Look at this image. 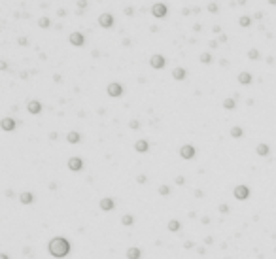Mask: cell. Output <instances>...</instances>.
Wrapping results in <instances>:
<instances>
[{"label":"cell","instance_id":"cell-1","mask_svg":"<svg viewBox=\"0 0 276 259\" xmlns=\"http://www.w3.org/2000/svg\"><path fill=\"white\" fill-rule=\"evenodd\" d=\"M70 250H72V246H70L68 238H65V236H55V238H51L47 242V251H49V255H53L55 259L66 257L70 254Z\"/></svg>","mask_w":276,"mask_h":259},{"label":"cell","instance_id":"cell-2","mask_svg":"<svg viewBox=\"0 0 276 259\" xmlns=\"http://www.w3.org/2000/svg\"><path fill=\"white\" fill-rule=\"evenodd\" d=\"M233 195H235L236 201H248V199H250V187L244 185V184H240V185H236L235 189H233Z\"/></svg>","mask_w":276,"mask_h":259},{"label":"cell","instance_id":"cell-3","mask_svg":"<svg viewBox=\"0 0 276 259\" xmlns=\"http://www.w3.org/2000/svg\"><path fill=\"white\" fill-rule=\"evenodd\" d=\"M106 93H108V96H112V99H117V96H121L125 93V89L121 83H117V81H112L108 87H106Z\"/></svg>","mask_w":276,"mask_h":259},{"label":"cell","instance_id":"cell-4","mask_svg":"<svg viewBox=\"0 0 276 259\" xmlns=\"http://www.w3.org/2000/svg\"><path fill=\"white\" fill-rule=\"evenodd\" d=\"M167 13H168V8H167V4H163V2H155L151 6V15L155 19H163V17H167Z\"/></svg>","mask_w":276,"mask_h":259},{"label":"cell","instance_id":"cell-5","mask_svg":"<svg viewBox=\"0 0 276 259\" xmlns=\"http://www.w3.org/2000/svg\"><path fill=\"white\" fill-rule=\"evenodd\" d=\"M197 155V148L193 144H183L182 148H180V157L182 159H186V161H191Z\"/></svg>","mask_w":276,"mask_h":259},{"label":"cell","instance_id":"cell-6","mask_svg":"<svg viewBox=\"0 0 276 259\" xmlns=\"http://www.w3.org/2000/svg\"><path fill=\"white\" fill-rule=\"evenodd\" d=\"M150 65H151V68H155V70H161V68L167 66V59L163 57L161 53H155V55H151V57H150Z\"/></svg>","mask_w":276,"mask_h":259},{"label":"cell","instance_id":"cell-7","mask_svg":"<svg viewBox=\"0 0 276 259\" xmlns=\"http://www.w3.org/2000/svg\"><path fill=\"white\" fill-rule=\"evenodd\" d=\"M66 165H68V170H72V172H81L83 170V159L81 157H70Z\"/></svg>","mask_w":276,"mask_h":259},{"label":"cell","instance_id":"cell-8","mask_svg":"<svg viewBox=\"0 0 276 259\" xmlns=\"http://www.w3.org/2000/svg\"><path fill=\"white\" fill-rule=\"evenodd\" d=\"M98 25H100L102 29H112V27H114V15H112V13H100V15H98Z\"/></svg>","mask_w":276,"mask_h":259},{"label":"cell","instance_id":"cell-9","mask_svg":"<svg viewBox=\"0 0 276 259\" xmlns=\"http://www.w3.org/2000/svg\"><path fill=\"white\" fill-rule=\"evenodd\" d=\"M68 40H70V44L76 46V47H81L83 44H85V36H83L81 32H72L68 36Z\"/></svg>","mask_w":276,"mask_h":259},{"label":"cell","instance_id":"cell-10","mask_svg":"<svg viewBox=\"0 0 276 259\" xmlns=\"http://www.w3.org/2000/svg\"><path fill=\"white\" fill-rule=\"evenodd\" d=\"M27 110H29L30 115H38L42 112V102L40 100H29L27 102Z\"/></svg>","mask_w":276,"mask_h":259},{"label":"cell","instance_id":"cell-11","mask_svg":"<svg viewBox=\"0 0 276 259\" xmlns=\"http://www.w3.org/2000/svg\"><path fill=\"white\" fill-rule=\"evenodd\" d=\"M0 127H2V131H6V132H11V131H15L17 123H15V119H11V117H4V119L0 121Z\"/></svg>","mask_w":276,"mask_h":259},{"label":"cell","instance_id":"cell-12","mask_svg":"<svg viewBox=\"0 0 276 259\" xmlns=\"http://www.w3.org/2000/svg\"><path fill=\"white\" fill-rule=\"evenodd\" d=\"M98 206H100V210H104V212H110V210L116 208V201L110 199V197H104V199H100Z\"/></svg>","mask_w":276,"mask_h":259},{"label":"cell","instance_id":"cell-13","mask_svg":"<svg viewBox=\"0 0 276 259\" xmlns=\"http://www.w3.org/2000/svg\"><path fill=\"white\" fill-rule=\"evenodd\" d=\"M127 259H142V250H140L138 246H131L127 248Z\"/></svg>","mask_w":276,"mask_h":259},{"label":"cell","instance_id":"cell-14","mask_svg":"<svg viewBox=\"0 0 276 259\" xmlns=\"http://www.w3.org/2000/svg\"><path fill=\"white\" fill-rule=\"evenodd\" d=\"M172 78H174L176 81H183V80L187 78V70L182 68V66H176V68L172 70Z\"/></svg>","mask_w":276,"mask_h":259},{"label":"cell","instance_id":"cell-15","mask_svg":"<svg viewBox=\"0 0 276 259\" xmlns=\"http://www.w3.org/2000/svg\"><path fill=\"white\" fill-rule=\"evenodd\" d=\"M134 150H136L138 153H146L148 150H150V142H148V140H136V142H134Z\"/></svg>","mask_w":276,"mask_h":259},{"label":"cell","instance_id":"cell-16","mask_svg":"<svg viewBox=\"0 0 276 259\" xmlns=\"http://www.w3.org/2000/svg\"><path fill=\"white\" fill-rule=\"evenodd\" d=\"M66 142L68 144H80L81 142V134H80V132H78V131H70L68 132V134H66Z\"/></svg>","mask_w":276,"mask_h":259},{"label":"cell","instance_id":"cell-17","mask_svg":"<svg viewBox=\"0 0 276 259\" xmlns=\"http://www.w3.org/2000/svg\"><path fill=\"white\" fill-rule=\"evenodd\" d=\"M19 202H21V204H32V202H34V193L23 191V193L19 195Z\"/></svg>","mask_w":276,"mask_h":259},{"label":"cell","instance_id":"cell-18","mask_svg":"<svg viewBox=\"0 0 276 259\" xmlns=\"http://www.w3.org/2000/svg\"><path fill=\"white\" fill-rule=\"evenodd\" d=\"M236 80H238L240 85H250L253 78H252V74H250V72H240V74L236 76Z\"/></svg>","mask_w":276,"mask_h":259},{"label":"cell","instance_id":"cell-19","mask_svg":"<svg viewBox=\"0 0 276 259\" xmlns=\"http://www.w3.org/2000/svg\"><path fill=\"white\" fill-rule=\"evenodd\" d=\"M255 153H257L259 157H267L268 153H271V148H268V144L261 142V144H257V148H255Z\"/></svg>","mask_w":276,"mask_h":259},{"label":"cell","instance_id":"cell-20","mask_svg":"<svg viewBox=\"0 0 276 259\" xmlns=\"http://www.w3.org/2000/svg\"><path fill=\"white\" fill-rule=\"evenodd\" d=\"M167 229L170 231V233H178V231L182 229V223H180L178 220H170V221L167 223Z\"/></svg>","mask_w":276,"mask_h":259},{"label":"cell","instance_id":"cell-21","mask_svg":"<svg viewBox=\"0 0 276 259\" xmlns=\"http://www.w3.org/2000/svg\"><path fill=\"white\" fill-rule=\"evenodd\" d=\"M229 132H231V136H233V138H242V136H244V129H242V127H238V125L231 127Z\"/></svg>","mask_w":276,"mask_h":259},{"label":"cell","instance_id":"cell-22","mask_svg":"<svg viewBox=\"0 0 276 259\" xmlns=\"http://www.w3.org/2000/svg\"><path fill=\"white\" fill-rule=\"evenodd\" d=\"M134 223V216L132 214H125V216H121V225L123 227H131Z\"/></svg>","mask_w":276,"mask_h":259},{"label":"cell","instance_id":"cell-23","mask_svg":"<svg viewBox=\"0 0 276 259\" xmlns=\"http://www.w3.org/2000/svg\"><path fill=\"white\" fill-rule=\"evenodd\" d=\"M248 59H250V61H259V59H261V53H259V49L252 47V49L248 51Z\"/></svg>","mask_w":276,"mask_h":259},{"label":"cell","instance_id":"cell-24","mask_svg":"<svg viewBox=\"0 0 276 259\" xmlns=\"http://www.w3.org/2000/svg\"><path fill=\"white\" fill-rule=\"evenodd\" d=\"M238 25L242 27V29H248V27L252 25V17H248V15H242V17L238 19Z\"/></svg>","mask_w":276,"mask_h":259},{"label":"cell","instance_id":"cell-25","mask_svg":"<svg viewBox=\"0 0 276 259\" xmlns=\"http://www.w3.org/2000/svg\"><path fill=\"white\" fill-rule=\"evenodd\" d=\"M223 108L225 110H235L236 108V100L235 99H225L223 100Z\"/></svg>","mask_w":276,"mask_h":259},{"label":"cell","instance_id":"cell-26","mask_svg":"<svg viewBox=\"0 0 276 259\" xmlns=\"http://www.w3.org/2000/svg\"><path fill=\"white\" fill-rule=\"evenodd\" d=\"M38 27H40V29H49V27H51V21H49V17H40V19H38Z\"/></svg>","mask_w":276,"mask_h":259},{"label":"cell","instance_id":"cell-27","mask_svg":"<svg viewBox=\"0 0 276 259\" xmlns=\"http://www.w3.org/2000/svg\"><path fill=\"white\" fill-rule=\"evenodd\" d=\"M159 195L161 197H168V195H170V185H167V184L159 185Z\"/></svg>","mask_w":276,"mask_h":259},{"label":"cell","instance_id":"cell-28","mask_svg":"<svg viewBox=\"0 0 276 259\" xmlns=\"http://www.w3.org/2000/svg\"><path fill=\"white\" fill-rule=\"evenodd\" d=\"M201 62H202V65H210V62H212V55L208 51L201 53Z\"/></svg>","mask_w":276,"mask_h":259},{"label":"cell","instance_id":"cell-29","mask_svg":"<svg viewBox=\"0 0 276 259\" xmlns=\"http://www.w3.org/2000/svg\"><path fill=\"white\" fill-rule=\"evenodd\" d=\"M206 10H208L210 13H217V11H219V6H217L216 2H210V4L206 6Z\"/></svg>","mask_w":276,"mask_h":259},{"label":"cell","instance_id":"cell-30","mask_svg":"<svg viewBox=\"0 0 276 259\" xmlns=\"http://www.w3.org/2000/svg\"><path fill=\"white\" fill-rule=\"evenodd\" d=\"M129 129L138 131V129H140V121H138V119H131V121H129Z\"/></svg>","mask_w":276,"mask_h":259},{"label":"cell","instance_id":"cell-31","mask_svg":"<svg viewBox=\"0 0 276 259\" xmlns=\"http://www.w3.org/2000/svg\"><path fill=\"white\" fill-rule=\"evenodd\" d=\"M217 210H219V214H229V204H225V202H223V204H219L217 206Z\"/></svg>","mask_w":276,"mask_h":259},{"label":"cell","instance_id":"cell-32","mask_svg":"<svg viewBox=\"0 0 276 259\" xmlns=\"http://www.w3.org/2000/svg\"><path fill=\"white\" fill-rule=\"evenodd\" d=\"M17 44L19 46H29V38H27V36H19L17 38Z\"/></svg>","mask_w":276,"mask_h":259},{"label":"cell","instance_id":"cell-33","mask_svg":"<svg viewBox=\"0 0 276 259\" xmlns=\"http://www.w3.org/2000/svg\"><path fill=\"white\" fill-rule=\"evenodd\" d=\"M123 11H125V15H127V17H132V15H134V8H132V6H127Z\"/></svg>","mask_w":276,"mask_h":259},{"label":"cell","instance_id":"cell-34","mask_svg":"<svg viewBox=\"0 0 276 259\" xmlns=\"http://www.w3.org/2000/svg\"><path fill=\"white\" fill-rule=\"evenodd\" d=\"M174 182H176V185H183V184H186V178H183V176H176Z\"/></svg>","mask_w":276,"mask_h":259},{"label":"cell","instance_id":"cell-35","mask_svg":"<svg viewBox=\"0 0 276 259\" xmlns=\"http://www.w3.org/2000/svg\"><path fill=\"white\" fill-rule=\"evenodd\" d=\"M217 46H219V42H217V40H210V42H208V47H210V49H216Z\"/></svg>","mask_w":276,"mask_h":259},{"label":"cell","instance_id":"cell-36","mask_svg":"<svg viewBox=\"0 0 276 259\" xmlns=\"http://www.w3.org/2000/svg\"><path fill=\"white\" fill-rule=\"evenodd\" d=\"M78 8H80V10H85L87 8V0H78Z\"/></svg>","mask_w":276,"mask_h":259},{"label":"cell","instance_id":"cell-37","mask_svg":"<svg viewBox=\"0 0 276 259\" xmlns=\"http://www.w3.org/2000/svg\"><path fill=\"white\" fill-rule=\"evenodd\" d=\"M146 174H138V176H136V182H138V184H146Z\"/></svg>","mask_w":276,"mask_h":259},{"label":"cell","instance_id":"cell-38","mask_svg":"<svg viewBox=\"0 0 276 259\" xmlns=\"http://www.w3.org/2000/svg\"><path fill=\"white\" fill-rule=\"evenodd\" d=\"M183 248H186V250H191V248H193V242H191V240H186V242H183Z\"/></svg>","mask_w":276,"mask_h":259},{"label":"cell","instance_id":"cell-39","mask_svg":"<svg viewBox=\"0 0 276 259\" xmlns=\"http://www.w3.org/2000/svg\"><path fill=\"white\" fill-rule=\"evenodd\" d=\"M217 42H221V44H225V42H227V34H219Z\"/></svg>","mask_w":276,"mask_h":259},{"label":"cell","instance_id":"cell-40","mask_svg":"<svg viewBox=\"0 0 276 259\" xmlns=\"http://www.w3.org/2000/svg\"><path fill=\"white\" fill-rule=\"evenodd\" d=\"M212 32L219 34V32H221V27H219V25H214V27H212Z\"/></svg>","mask_w":276,"mask_h":259},{"label":"cell","instance_id":"cell-41","mask_svg":"<svg viewBox=\"0 0 276 259\" xmlns=\"http://www.w3.org/2000/svg\"><path fill=\"white\" fill-rule=\"evenodd\" d=\"M204 244H206V246H210V244H214V238H212V236H206V238H204Z\"/></svg>","mask_w":276,"mask_h":259},{"label":"cell","instance_id":"cell-42","mask_svg":"<svg viewBox=\"0 0 276 259\" xmlns=\"http://www.w3.org/2000/svg\"><path fill=\"white\" fill-rule=\"evenodd\" d=\"M201 223H204V225H208V223H210V218H208V216H202V218H201Z\"/></svg>","mask_w":276,"mask_h":259},{"label":"cell","instance_id":"cell-43","mask_svg":"<svg viewBox=\"0 0 276 259\" xmlns=\"http://www.w3.org/2000/svg\"><path fill=\"white\" fill-rule=\"evenodd\" d=\"M0 70H8V62L6 61H0Z\"/></svg>","mask_w":276,"mask_h":259},{"label":"cell","instance_id":"cell-44","mask_svg":"<svg viewBox=\"0 0 276 259\" xmlns=\"http://www.w3.org/2000/svg\"><path fill=\"white\" fill-rule=\"evenodd\" d=\"M195 197H197V199H202V197H204V193H202L201 189H197V191H195Z\"/></svg>","mask_w":276,"mask_h":259},{"label":"cell","instance_id":"cell-45","mask_svg":"<svg viewBox=\"0 0 276 259\" xmlns=\"http://www.w3.org/2000/svg\"><path fill=\"white\" fill-rule=\"evenodd\" d=\"M57 15H59V17H65V15H66V10H62V8L57 10Z\"/></svg>","mask_w":276,"mask_h":259},{"label":"cell","instance_id":"cell-46","mask_svg":"<svg viewBox=\"0 0 276 259\" xmlns=\"http://www.w3.org/2000/svg\"><path fill=\"white\" fill-rule=\"evenodd\" d=\"M53 80H55V81H57V83H61V81H62V78H61V76H59V74H55V76H53Z\"/></svg>","mask_w":276,"mask_h":259},{"label":"cell","instance_id":"cell-47","mask_svg":"<svg viewBox=\"0 0 276 259\" xmlns=\"http://www.w3.org/2000/svg\"><path fill=\"white\" fill-rule=\"evenodd\" d=\"M49 140H57V132H49Z\"/></svg>","mask_w":276,"mask_h":259},{"label":"cell","instance_id":"cell-48","mask_svg":"<svg viewBox=\"0 0 276 259\" xmlns=\"http://www.w3.org/2000/svg\"><path fill=\"white\" fill-rule=\"evenodd\" d=\"M49 189L55 191V189H57V184H55V182H51V184H49Z\"/></svg>","mask_w":276,"mask_h":259},{"label":"cell","instance_id":"cell-49","mask_svg":"<svg viewBox=\"0 0 276 259\" xmlns=\"http://www.w3.org/2000/svg\"><path fill=\"white\" fill-rule=\"evenodd\" d=\"M253 17H255V19H263V13H261V11H255V15H253Z\"/></svg>","mask_w":276,"mask_h":259},{"label":"cell","instance_id":"cell-50","mask_svg":"<svg viewBox=\"0 0 276 259\" xmlns=\"http://www.w3.org/2000/svg\"><path fill=\"white\" fill-rule=\"evenodd\" d=\"M182 13H183V15H189V13H191V10H189V8H183V10H182Z\"/></svg>","mask_w":276,"mask_h":259},{"label":"cell","instance_id":"cell-51","mask_svg":"<svg viewBox=\"0 0 276 259\" xmlns=\"http://www.w3.org/2000/svg\"><path fill=\"white\" fill-rule=\"evenodd\" d=\"M197 251H199V254H201V255H204V251H206V250H204V248L201 246V248H197Z\"/></svg>","mask_w":276,"mask_h":259},{"label":"cell","instance_id":"cell-52","mask_svg":"<svg viewBox=\"0 0 276 259\" xmlns=\"http://www.w3.org/2000/svg\"><path fill=\"white\" fill-rule=\"evenodd\" d=\"M0 259H10V255L8 254H0Z\"/></svg>","mask_w":276,"mask_h":259},{"label":"cell","instance_id":"cell-53","mask_svg":"<svg viewBox=\"0 0 276 259\" xmlns=\"http://www.w3.org/2000/svg\"><path fill=\"white\" fill-rule=\"evenodd\" d=\"M267 2L271 4V6H276V0H267Z\"/></svg>","mask_w":276,"mask_h":259}]
</instances>
